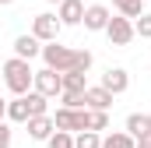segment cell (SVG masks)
Masks as SVG:
<instances>
[{"mask_svg": "<svg viewBox=\"0 0 151 148\" xmlns=\"http://www.w3.org/2000/svg\"><path fill=\"white\" fill-rule=\"evenodd\" d=\"M74 148H102V138H99V131H77Z\"/></svg>", "mask_w": 151, "mask_h": 148, "instance_id": "obj_19", "label": "cell"}, {"mask_svg": "<svg viewBox=\"0 0 151 148\" xmlns=\"http://www.w3.org/2000/svg\"><path fill=\"white\" fill-rule=\"evenodd\" d=\"M25 99H28V113H32V116L46 113V95H39L35 88H32V92H25Z\"/></svg>", "mask_w": 151, "mask_h": 148, "instance_id": "obj_22", "label": "cell"}, {"mask_svg": "<svg viewBox=\"0 0 151 148\" xmlns=\"http://www.w3.org/2000/svg\"><path fill=\"white\" fill-rule=\"evenodd\" d=\"M102 88L113 92V95H123V92L130 88V74L123 71V67H109V71L102 74Z\"/></svg>", "mask_w": 151, "mask_h": 148, "instance_id": "obj_9", "label": "cell"}, {"mask_svg": "<svg viewBox=\"0 0 151 148\" xmlns=\"http://www.w3.org/2000/svg\"><path fill=\"white\" fill-rule=\"evenodd\" d=\"M88 131H109V110H88Z\"/></svg>", "mask_w": 151, "mask_h": 148, "instance_id": "obj_18", "label": "cell"}, {"mask_svg": "<svg viewBox=\"0 0 151 148\" xmlns=\"http://www.w3.org/2000/svg\"><path fill=\"white\" fill-rule=\"evenodd\" d=\"M148 127H151V113H148Z\"/></svg>", "mask_w": 151, "mask_h": 148, "instance_id": "obj_29", "label": "cell"}, {"mask_svg": "<svg viewBox=\"0 0 151 148\" xmlns=\"http://www.w3.org/2000/svg\"><path fill=\"white\" fill-rule=\"evenodd\" d=\"M49 4H60V0H49Z\"/></svg>", "mask_w": 151, "mask_h": 148, "instance_id": "obj_30", "label": "cell"}, {"mask_svg": "<svg viewBox=\"0 0 151 148\" xmlns=\"http://www.w3.org/2000/svg\"><path fill=\"white\" fill-rule=\"evenodd\" d=\"M28 99L25 95H14L11 102H7V120H14V123H28Z\"/></svg>", "mask_w": 151, "mask_h": 148, "instance_id": "obj_13", "label": "cell"}, {"mask_svg": "<svg viewBox=\"0 0 151 148\" xmlns=\"http://www.w3.org/2000/svg\"><path fill=\"white\" fill-rule=\"evenodd\" d=\"M134 141H137V148H151V127L141 134V138H134Z\"/></svg>", "mask_w": 151, "mask_h": 148, "instance_id": "obj_25", "label": "cell"}, {"mask_svg": "<svg viewBox=\"0 0 151 148\" xmlns=\"http://www.w3.org/2000/svg\"><path fill=\"white\" fill-rule=\"evenodd\" d=\"M39 53H42V42H39L32 32H28V36H18V39H14V57H21V60H35Z\"/></svg>", "mask_w": 151, "mask_h": 148, "instance_id": "obj_12", "label": "cell"}, {"mask_svg": "<svg viewBox=\"0 0 151 148\" xmlns=\"http://www.w3.org/2000/svg\"><path fill=\"white\" fill-rule=\"evenodd\" d=\"M56 131L53 116L49 113H39V116H28V138L32 141H49V134Z\"/></svg>", "mask_w": 151, "mask_h": 148, "instance_id": "obj_8", "label": "cell"}, {"mask_svg": "<svg viewBox=\"0 0 151 148\" xmlns=\"http://www.w3.org/2000/svg\"><path fill=\"white\" fill-rule=\"evenodd\" d=\"M113 7L123 14V18H137L144 11V0H113Z\"/></svg>", "mask_w": 151, "mask_h": 148, "instance_id": "obj_17", "label": "cell"}, {"mask_svg": "<svg viewBox=\"0 0 151 148\" xmlns=\"http://www.w3.org/2000/svg\"><path fill=\"white\" fill-rule=\"evenodd\" d=\"M0 4H14V0H0Z\"/></svg>", "mask_w": 151, "mask_h": 148, "instance_id": "obj_28", "label": "cell"}, {"mask_svg": "<svg viewBox=\"0 0 151 148\" xmlns=\"http://www.w3.org/2000/svg\"><path fill=\"white\" fill-rule=\"evenodd\" d=\"M109 7L106 4H88L84 7V18H81V25L88 28V32H106V25H109Z\"/></svg>", "mask_w": 151, "mask_h": 148, "instance_id": "obj_7", "label": "cell"}, {"mask_svg": "<svg viewBox=\"0 0 151 148\" xmlns=\"http://www.w3.org/2000/svg\"><path fill=\"white\" fill-rule=\"evenodd\" d=\"M102 148H137V141H134V134H127V131H113V134L102 138Z\"/></svg>", "mask_w": 151, "mask_h": 148, "instance_id": "obj_15", "label": "cell"}, {"mask_svg": "<svg viewBox=\"0 0 151 148\" xmlns=\"http://www.w3.org/2000/svg\"><path fill=\"white\" fill-rule=\"evenodd\" d=\"M60 102L70 110H84V92H60Z\"/></svg>", "mask_w": 151, "mask_h": 148, "instance_id": "obj_23", "label": "cell"}, {"mask_svg": "<svg viewBox=\"0 0 151 148\" xmlns=\"http://www.w3.org/2000/svg\"><path fill=\"white\" fill-rule=\"evenodd\" d=\"M11 141H14V134H11V127L0 120V148H11Z\"/></svg>", "mask_w": 151, "mask_h": 148, "instance_id": "obj_24", "label": "cell"}, {"mask_svg": "<svg viewBox=\"0 0 151 148\" xmlns=\"http://www.w3.org/2000/svg\"><path fill=\"white\" fill-rule=\"evenodd\" d=\"M84 106L88 110H109L113 106V92H106L102 85H88L84 88Z\"/></svg>", "mask_w": 151, "mask_h": 148, "instance_id": "obj_11", "label": "cell"}, {"mask_svg": "<svg viewBox=\"0 0 151 148\" xmlns=\"http://www.w3.org/2000/svg\"><path fill=\"white\" fill-rule=\"evenodd\" d=\"M7 116V99H0V120Z\"/></svg>", "mask_w": 151, "mask_h": 148, "instance_id": "obj_26", "label": "cell"}, {"mask_svg": "<svg viewBox=\"0 0 151 148\" xmlns=\"http://www.w3.org/2000/svg\"><path fill=\"white\" fill-rule=\"evenodd\" d=\"M88 71H77V67H70V71H63V92H84L88 88V78H84Z\"/></svg>", "mask_w": 151, "mask_h": 148, "instance_id": "obj_14", "label": "cell"}, {"mask_svg": "<svg viewBox=\"0 0 151 148\" xmlns=\"http://www.w3.org/2000/svg\"><path fill=\"white\" fill-rule=\"evenodd\" d=\"M32 60H21V57H11L7 64H4V85H7V92H14V95H25V92H32Z\"/></svg>", "mask_w": 151, "mask_h": 148, "instance_id": "obj_2", "label": "cell"}, {"mask_svg": "<svg viewBox=\"0 0 151 148\" xmlns=\"http://www.w3.org/2000/svg\"><path fill=\"white\" fill-rule=\"evenodd\" d=\"M106 36H109V42H113V46H127V42L134 39V18H123V14L109 18Z\"/></svg>", "mask_w": 151, "mask_h": 148, "instance_id": "obj_6", "label": "cell"}, {"mask_svg": "<svg viewBox=\"0 0 151 148\" xmlns=\"http://www.w3.org/2000/svg\"><path fill=\"white\" fill-rule=\"evenodd\" d=\"M134 36H141V39H151V14H137L134 18Z\"/></svg>", "mask_w": 151, "mask_h": 148, "instance_id": "obj_21", "label": "cell"}, {"mask_svg": "<svg viewBox=\"0 0 151 148\" xmlns=\"http://www.w3.org/2000/svg\"><path fill=\"white\" fill-rule=\"evenodd\" d=\"M53 123H56V131H88V106L84 110H70V106H63V110H56L53 116Z\"/></svg>", "mask_w": 151, "mask_h": 148, "instance_id": "obj_4", "label": "cell"}, {"mask_svg": "<svg viewBox=\"0 0 151 148\" xmlns=\"http://www.w3.org/2000/svg\"><path fill=\"white\" fill-rule=\"evenodd\" d=\"M56 18L63 21V28H67V25H81V18H84V0H60Z\"/></svg>", "mask_w": 151, "mask_h": 148, "instance_id": "obj_10", "label": "cell"}, {"mask_svg": "<svg viewBox=\"0 0 151 148\" xmlns=\"http://www.w3.org/2000/svg\"><path fill=\"white\" fill-rule=\"evenodd\" d=\"M60 28H63V21L56 18V14H35L32 18V36L39 42H53V39L60 36Z\"/></svg>", "mask_w": 151, "mask_h": 148, "instance_id": "obj_5", "label": "cell"}, {"mask_svg": "<svg viewBox=\"0 0 151 148\" xmlns=\"http://www.w3.org/2000/svg\"><path fill=\"white\" fill-rule=\"evenodd\" d=\"M42 60H46V67H53V71H88L91 64H95V57H91V49H70V46H60L56 39L53 42H42Z\"/></svg>", "mask_w": 151, "mask_h": 148, "instance_id": "obj_1", "label": "cell"}, {"mask_svg": "<svg viewBox=\"0 0 151 148\" xmlns=\"http://www.w3.org/2000/svg\"><path fill=\"white\" fill-rule=\"evenodd\" d=\"M0 81H4V64H0Z\"/></svg>", "mask_w": 151, "mask_h": 148, "instance_id": "obj_27", "label": "cell"}, {"mask_svg": "<svg viewBox=\"0 0 151 148\" xmlns=\"http://www.w3.org/2000/svg\"><path fill=\"white\" fill-rule=\"evenodd\" d=\"M49 148H74V134L70 131H53L49 134Z\"/></svg>", "mask_w": 151, "mask_h": 148, "instance_id": "obj_20", "label": "cell"}, {"mask_svg": "<svg viewBox=\"0 0 151 148\" xmlns=\"http://www.w3.org/2000/svg\"><path fill=\"white\" fill-rule=\"evenodd\" d=\"M144 131H148V113H130V116H127V134L141 138Z\"/></svg>", "mask_w": 151, "mask_h": 148, "instance_id": "obj_16", "label": "cell"}, {"mask_svg": "<svg viewBox=\"0 0 151 148\" xmlns=\"http://www.w3.org/2000/svg\"><path fill=\"white\" fill-rule=\"evenodd\" d=\"M32 88H35L39 95L53 99V95H60V92H63V74L53 71V67H42V71H35V78H32Z\"/></svg>", "mask_w": 151, "mask_h": 148, "instance_id": "obj_3", "label": "cell"}]
</instances>
